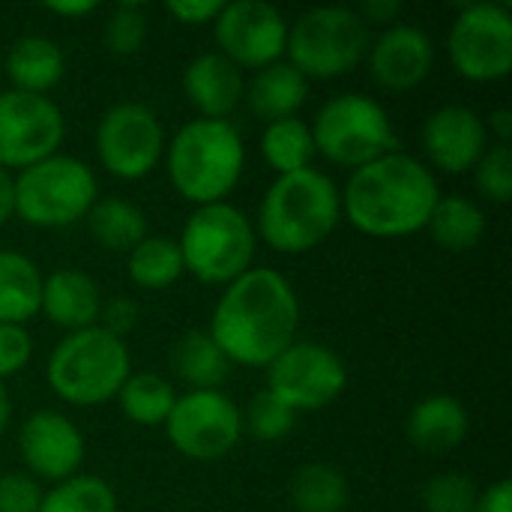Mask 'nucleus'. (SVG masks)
Wrapping results in <instances>:
<instances>
[{"label":"nucleus","instance_id":"f257e3e1","mask_svg":"<svg viewBox=\"0 0 512 512\" xmlns=\"http://www.w3.org/2000/svg\"><path fill=\"white\" fill-rule=\"evenodd\" d=\"M300 330V300L291 279L273 267H252L228 282L213 306L207 333L231 366L267 369Z\"/></svg>","mask_w":512,"mask_h":512},{"label":"nucleus","instance_id":"f03ea898","mask_svg":"<svg viewBox=\"0 0 512 512\" xmlns=\"http://www.w3.org/2000/svg\"><path fill=\"white\" fill-rule=\"evenodd\" d=\"M441 198L432 168L402 150H393L348 174L342 189V219L366 237L399 240L426 231Z\"/></svg>","mask_w":512,"mask_h":512},{"label":"nucleus","instance_id":"7ed1b4c3","mask_svg":"<svg viewBox=\"0 0 512 512\" xmlns=\"http://www.w3.org/2000/svg\"><path fill=\"white\" fill-rule=\"evenodd\" d=\"M342 222V189L321 168H303L276 177L261 195L255 237L279 255H306L318 249Z\"/></svg>","mask_w":512,"mask_h":512},{"label":"nucleus","instance_id":"20e7f679","mask_svg":"<svg viewBox=\"0 0 512 512\" xmlns=\"http://www.w3.org/2000/svg\"><path fill=\"white\" fill-rule=\"evenodd\" d=\"M162 162L183 201L195 207L219 204L243 180L246 144L231 120L195 117L168 138Z\"/></svg>","mask_w":512,"mask_h":512},{"label":"nucleus","instance_id":"39448f33","mask_svg":"<svg viewBox=\"0 0 512 512\" xmlns=\"http://www.w3.org/2000/svg\"><path fill=\"white\" fill-rule=\"evenodd\" d=\"M132 375L129 345L99 324L66 333L48 354L45 384L48 390L75 408H99L117 399L120 387Z\"/></svg>","mask_w":512,"mask_h":512},{"label":"nucleus","instance_id":"423d86ee","mask_svg":"<svg viewBox=\"0 0 512 512\" xmlns=\"http://www.w3.org/2000/svg\"><path fill=\"white\" fill-rule=\"evenodd\" d=\"M183 270L204 285L225 288L252 270L258 237L252 219L231 201L204 204L189 213L177 237Z\"/></svg>","mask_w":512,"mask_h":512},{"label":"nucleus","instance_id":"0eeeda50","mask_svg":"<svg viewBox=\"0 0 512 512\" xmlns=\"http://www.w3.org/2000/svg\"><path fill=\"white\" fill-rule=\"evenodd\" d=\"M372 30L351 6H312L288 21L285 60L306 81H336L366 63Z\"/></svg>","mask_w":512,"mask_h":512},{"label":"nucleus","instance_id":"6e6552de","mask_svg":"<svg viewBox=\"0 0 512 512\" xmlns=\"http://www.w3.org/2000/svg\"><path fill=\"white\" fill-rule=\"evenodd\" d=\"M309 129L315 141V156L348 171H357L399 150V135L387 108L357 90L330 96L315 111Z\"/></svg>","mask_w":512,"mask_h":512},{"label":"nucleus","instance_id":"1a4fd4ad","mask_svg":"<svg viewBox=\"0 0 512 512\" xmlns=\"http://www.w3.org/2000/svg\"><path fill=\"white\" fill-rule=\"evenodd\" d=\"M96 198V171L69 153H54L15 174V216L30 228H72L87 219Z\"/></svg>","mask_w":512,"mask_h":512},{"label":"nucleus","instance_id":"9d476101","mask_svg":"<svg viewBox=\"0 0 512 512\" xmlns=\"http://www.w3.org/2000/svg\"><path fill=\"white\" fill-rule=\"evenodd\" d=\"M447 60L471 84H495L512 72V12L507 3H465L447 33Z\"/></svg>","mask_w":512,"mask_h":512},{"label":"nucleus","instance_id":"9b49d317","mask_svg":"<svg viewBox=\"0 0 512 512\" xmlns=\"http://www.w3.org/2000/svg\"><path fill=\"white\" fill-rule=\"evenodd\" d=\"M168 135L159 114L144 102H117L111 105L93 135L96 159L105 174L135 183L150 177L165 156Z\"/></svg>","mask_w":512,"mask_h":512},{"label":"nucleus","instance_id":"f8f14e48","mask_svg":"<svg viewBox=\"0 0 512 512\" xmlns=\"http://www.w3.org/2000/svg\"><path fill=\"white\" fill-rule=\"evenodd\" d=\"M162 429L183 459L219 462L243 438V408L225 390H186Z\"/></svg>","mask_w":512,"mask_h":512},{"label":"nucleus","instance_id":"ddd939ff","mask_svg":"<svg viewBox=\"0 0 512 512\" xmlns=\"http://www.w3.org/2000/svg\"><path fill=\"white\" fill-rule=\"evenodd\" d=\"M267 390L294 414L330 408L348 387L345 360L321 342H291L267 369Z\"/></svg>","mask_w":512,"mask_h":512},{"label":"nucleus","instance_id":"4468645a","mask_svg":"<svg viewBox=\"0 0 512 512\" xmlns=\"http://www.w3.org/2000/svg\"><path fill=\"white\" fill-rule=\"evenodd\" d=\"M66 138V117L51 96L0 93V168L24 171L54 153Z\"/></svg>","mask_w":512,"mask_h":512},{"label":"nucleus","instance_id":"2eb2a0df","mask_svg":"<svg viewBox=\"0 0 512 512\" xmlns=\"http://www.w3.org/2000/svg\"><path fill=\"white\" fill-rule=\"evenodd\" d=\"M213 42L240 72H258L285 60L288 18L264 0L225 3L213 21Z\"/></svg>","mask_w":512,"mask_h":512},{"label":"nucleus","instance_id":"dca6fc26","mask_svg":"<svg viewBox=\"0 0 512 512\" xmlns=\"http://www.w3.org/2000/svg\"><path fill=\"white\" fill-rule=\"evenodd\" d=\"M84 453L81 429L60 411H33L18 429V456L36 483L54 486L81 474Z\"/></svg>","mask_w":512,"mask_h":512},{"label":"nucleus","instance_id":"f3484780","mask_svg":"<svg viewBox=\"0 0 512 512\" xmlns=\"http://www.w3.org/2000/svg\"><path fill=\"white\" fill-rule=\"evenodd\" d=\"M420 141H423L426 165L432 168L435 177L438 174L459 177L474 171V165L492 144L483 114L459 102L435 108L423 123Z\"/></svg>","mask_w":512,"mask_h":512},{"label":"nucleus","instance_id":"a211bd4d","mask_svg":"<svg viewBox=\"0 0 512 512\" xmlns=\"http://www.w3.org/2000/svg\"><path fill=\"white\" fill-rule=\"evenodd\" d=\"M435 60H438V51H435L432 36L423 27L402 24V21L372 36L369 54H366L372 81L390 93L417 90L432 75Z\"/></svg>","mask_w":512,"mask_h":512},{"label":"nucleus","instance_id":"6ab92c4d","mask_svg":"<svg viewBox=\"0 0 512 512\" xmlns=\"http://www.w3.org/2000/svg\"><path fill=\"white\" fill-rule=\"evenodd\" d=\"M183 93L198 117L228 120L243 102L246 72L219 51H201L183 69Z\"/></svg>","mask_w":512,"mask_h":512},{"label":"nucleus","instance_id":"aec40b11","mask_svg":"<svg viewBox=\"0 0 512 512\" xmlns=\"http://www.w3.org/2000/svg\"><path fill=\"white\" fill-rule=\"evenodd\" d=\"M102 288L99 282L84 270H54L42 279V300L39 315H45L48 324L60 327L63 333L87 330L99 324L102 312Z\"/></svg>","mask_w":512,"mask_h":512},{"label":"nucleus","instance_id":"412c9836","mask_svg":"<svg viewBox=\"0 0 512 512\" xmlns=\"http://www.w3.org/2000/svg\"><path fill=\"white\" fill-rule=\"evenodd\" d=\"M468 432H471L468 408L462 399L450 393H435V396L420 399L405 420L408 441L420 453H429V456H441V453L462 447Z\"/></svg>","mask_w":512,"mask_h":512},{"label":"nucleus","instance_id":"4be33fe9","mask_svg":"<svg viewBox=\"0 0 512 512\" xmlns=\"http://www.w3.org/2000/svg\"><path fill=\"white\" fill-rule=\"evenodd\" d=\"M3 72L12 84L9 90L48 96L66 75V57H63V48L51 36L27 33L9 45Z\"/></svg>","mask_w":512,"mask_h":512},{"label":"nucleus","instance_id":"5701e85b","mask_svg":"<svg viewBox=\"0 0 512 512\" xmlns=\"http://www.w3.org/2000/svg\"><path fill=\"white\" fill-rule=\"evenodd\" d=\"M306 99H309V81L288 60H279L273 66L252 72V78L246 81V93H243V102L249 105V111L264 123L297 117Z\"/></svg>","mask_w":512,"mask_h":512},{"label":"nucleus","instance_id":"b1692460","mask_svg":"<svg viewBox=\"0 0 512 512\" xmlns=\"http://www.w3.org/2000/svg\"><path fill=\"white\" fill-rule=\"evenodd\" d=\"M171 375L189 390H222L231 363L207 330H186L168 348Z\"/></svg>","mask_w":512,"mask_h":512},{"label":"nucleus","instance_id":"393cba45","mask_svg":"<svg viewBox=\"0 0 512 512\" xmlns=\"http://www.w3.org/2000/svg\"><path fill=\"white\" fill-rule=\"evenodd\" d=\"M42 279L30 255L0 249V324L27 327V321L39 315Z\"/></svg>","mask_w":512,"mask_h":512},{"label":"nucleus","instance_id":"a878e982","mask_svg":"<svg viewBox=\"0 0 512 512\" xmlns=\"http://www.w3.org/2000/svg\"><path fill=\"white\" fill-rule=\"evenodd\" d=\"M84 225H87L90 237L96 240V246H102L108 252H126V255L150 234L147 213L135 201L117 198V195L96 198Z\"/></svg>","mask_w":512,"mask_h":512},{"label":"nucleus","instance_id":"bb28decb","mask_svg":"<svg viewBox=\"0 0 512 512\" xmlns=\"http://www.w3.org/2000/svg\"><path fill=\"white\" fill-rule=\"evenodd\" d=\"M486 228H489L486 210L465 195H441L426 225L432 240L447 252L477 249L480 240L486 237Z\"/></svg>","mask_w":512,"mask_h":512},{"label":"nucleus","instance_id":"cd10ccee","mask_svg":"<svg viewBox=\"0 0 512 512\" xmlns=\"http://www.w3.org/2000/svg\"><path fill=\"white\" fill-rule=\"evenodd\" d=\"M177 396L180 393L171 378L159 372H132L117 393V405L129 423L153 429V426H165Z\"/></svg>","mask_w":512,"mask_h":512},{"label":"nucleus","instance_id":"c85d7f7f","mask_svg":"<svg viewBox=\"0 0 512 512\" xmlns=\"http://www.w3.org/2000/svg\"><path fill=\"white\" fill-rule=\"evenodd\" d=\"M288 501L297 512H345L351 501L348 477L324 462H309L294 471Z\"/></svg>","mask_w":512,"mask_h":512},{"label":"nucleus","instance_id":"c756f323","mask_svg":"<svg viewBox=\"0 0 512 512\" xmlns=\"http://www.w3.org/2000/svg\"><path fill=\"white\" fill-rule=\"evenodd\" d=\"M258 150H261V159L267 162V168L276 171V177L312 168V162H315L312 129L300 117H285V120L264 123Z\"/></svg>","mask_w":512,"mask_h":512},{"label":"nucleus","instance_id":"7c9ffc66","mask_svg":"<svg viewBox=\"0 0 512 512\" xmlns=\"http://www.w3.org/2000/svg\"><path fill=\"white\" fill-rule=\"evenodd\" d=\"M126 273L144 291H165V288H171L186 273L177 240L168 237V234H147L129 252Z\"/></svg>","mask_w":512,"mask_h":512},{"label":"nucleus","instance_id":"2f4dec72","mask_svg":"<svg viewBox=\"0 0 512 512\" xmlns=\"http://www.w3.org/2000/svg\"><path fill=\"white\" fill-rule=\"evenodd\" d=\"M39 512H120L117 492L96 474H75L42 495Z\"/></svg>","mask_w":512,"mask_h":512},{"label":"nucleus","instance_id":"473e14b6","mask_svg":"<svg viewBox=\"0 0 512 512\" xmlns=\"http://www.w3.org/2000/svg\"><path fill=\"white\" fill-rule=\"evenodd\" d=\"M150 33V18L141 3H117L105 24H102V42L114 57H135Z\"/></svg>","mask_w":512,"mask_h":512},{"label":"nucleus","instance_id":"72a5a7b5","mask_svg":"<svg viewBox=\"0 0 512 512\" xmlns=\"http://www.w3.org/2000/svg\"><path fill=\"white\" fill-rule=\"evenodd\" d=\"M294 423H297V414L267 387L255 393L249 408L243 411V432H249L255 441H264V444L288 438L294 432Z\"/></svg>","mask_w":512,"mask_h":512},{"label":"nucleus","instance_id":"f704fd0d","mask_svg":"<svg viewBox=\"0 0 512 512\" xmlns=\"http://www.w3.org/2000/svg\"><path fill=\"white\" fill-rule=\"evenodd\" d=\"M477 483L462 471H441L426 480L420 501L426 512H474L477 504Z\"/></svg>","mask_w":512,"mask_h":512},{"label":"nucleus","instance_id":"c9c22d12","mask_svg":"<svg viewBox=\"0 0 512 512\" xmlns=\"http://www.w3.org/2000/svg\"><path fill=\"white\" fill-rule=\"evenodd\" d=\"M474 183L480 195L492 204H507L512 198V150L510 144H489V150L474 165Z\"/></svg>","mask_w":512,"mask_h":512},{"label":"nucleus","instance_id":"e433bc0d","mask_svg":"<svg viewBox=\"0 0 512 512\" xmlns=\"http://www.w3.org/2000/svg\"><path fill=\"white\" fill-rule=\"evenodd\" d=\"M33 360V336L27 327L0 324V384L24 372Z\"/></svg>","mask_w":512,"mask_h":512},{"label":"nucleus","instance_id":"4c0bfd02","mask_svg":"<svg viewBox=\"0 0 512 512\" xmlns=\"http://www.w3.org/2000/svg\"><path fill=\"white\" fill-rule=\"evenodd\" d=\"M42 495V483H36L27 471L0 474V512H39Z\"/></svg>","mask_w":512,"mask_h":512},{"label":"nucleus","instance_id":"58836bf2","mask_svg":"<svg viewBox=\"0 0 512 512\" xmlns=\"http://www.w3.org/2000/svg\"><path fill=\"white\" fill-rule=\"evenodd\" d=\"M99 327L126 342V336L138 327V303L132 297H111L102 303Z\"/></svg>","mask_w":512,"mask_h":512},{"label":"nucleus","instance_id":"ea45409f","mask_svg":"<svg viewBox=\"0 0 512 512\" xmlns=\"http://www.w3.org/2000/svg\"><path fill=\"white\" fill-rule=\"evenodd\" d=\"M222 6H225L222 0H171L165 3V12L186 27H198V24H213Z\"/></svg>","mask_w":512,"mask_h":512},{"label":"nucleus","instance_id":"a19ab883","mask_svg":"<svg viewBox=\"0 0 512 512\" xmlns=\"http://www.w3.org/2000/svg\"><path fill=\"white\" fill-rule=\"evenodd\" d=\"M360 18L369 24V30L372 27H393L396 21H399V15H402V3L399 0H366L360 9Z\"/></svg>","mask_w":512,"mask_h":512},{"label":"nucleus","instance_id":"79ce46f5","mask_svg":"<svg viewBox=\"0 0 512 512\" xmlns=\"http://www.w3.org/2000/svg\"><path fill=\"white\" fill-rule=\"evenodd\" d=\"M474 512H512V486L510 480H498L489 489L477 495Z\"/></svg>","mask_w":512,"mask_h":512},{"label":"nucleus","instance_id":"37998d69","mask_svg":"<svg viewBox=\"0 0 512 512\" xmlns=\"http://www.w3.org/2000/svg\"><path fill=\"white\" fill-rule=\"evenodd\" d=\"M486 120V132H489V141L492 144H510L512 138V108H495L489 111Z\"/></svg>","mask_w":512,"mask_h":512},{"label":"nucleus","instance_id":"c03bdc74","mask_svg":"<svg viewBox=\"0 0 512 512\" xmlns=\"http://www.w3.org/2000/svg\"><path fill=\"white\" fill-rule=\"evenodd\" d=\"M45 9L57 18H87L99 9V3H93V0H69V3L57 0V3H45Z\"/></svg>","mask_w":512,"mask_h":512},{"label":"nucleus","instance_id":"a18cd8bd","mask_svg":"<svg viewBox=\"0 0 512 512\" xmlns=\"http://www.w3.org/2000/svg\"><path fill=\"white\" fill-rule=\"evenodd\" d=\"M15 216V174L0 168V225Z\"/></svg>","mask_w":512,"mask_h":512},{"label":"nucleus","instance_id":"49530a36","mask_svg":"<svg viewBox=\"0 0 512 512\" xmlns=\"http://www.w3.org/2000/svg\"><path fill=\"white\" fill-rule=\"evenodd\" d=\"M9 420H12V396H9V387L0 384V438L9 429Z\"/></svg>","mask_w":512,"mask_h":512}]
</instances>
